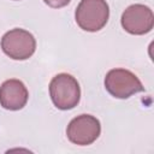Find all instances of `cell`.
<instances>
[{
  "label": "cell",
  "mask_w": 154,
  "mask_h": 154,
  "mask_svg": "<svg viewBox=\"0 0 154 154\" xmlns=\"http://www.w3.org/2000/svg\"><path fill=\"white\" fill-rule=\"evenodd\" d=\"M28 99L29 91L19 79H6L0 85V105L5 109L19 111L26 105Z\"/></svg>",
  "instance_id": "obj_7"
},
{
  "label": "cell",
  "mask_w": 154,
  "mask_h": 154,
  "mask_svg": "<svg viewBox=\"0 0 154 154\" xmlns=\"http://www.w3.org/2000/svg\"><path fill=\"white\" fill-rule=\"evenodd\" d=\"M1 49L13 60H26L36 51V40L28 30L14 28L1 37Z\"/></svg>",
  "instance_id": "obj_3"
},
{
  "label": "cell",
  "mask_w": 154,
  "mask_h": 154,
  "mask_svg": "<svg viewBox=\"0 0 154 154\" xmlns=\"http://www.w3.org/2000/svg\"><path fill=\"white\" fill-rule=\"evenodd\" d=\"M108 18L109 7L106 0H81L75 12L77 25L89 32L101 30L107 24Z\"/></svg>",
  "instance_id": "obj_2"
},
{
  "label": "cell",
  "mask_w": 154,
  "mask_h": 154,
  "mask_svg": "<svg viewBox=\"0 0 154 154\" xmlns=\"http://www.w3.org/2000/svg\"><path fill=\"white\" fill-rule=\"evenodd\" d=\"M106 90L116 99H129L144 90L138 77L126 69H112L105 77Z\"/></svg>",
  "instance_id": "obj_4"
},
{
  "label": "cell",
  "mask_w": 154,
  "mask_h": 154,
  "mask_svg": "<svg viewBox=\"0 0 154 154\" xmlns=\"http://www.w3.org/2000/svg\"><path fill=\"white\" fill-rule=\"evenodd\" d=\"M49 95L58 109H72L81 100V87L73 76L64 72L58 73L49 83Z\"/></svg>",
  "instance_id": "obj_1"
},
{
  "label": "cell",
  "mask_w": 154,
  "mask_h": 154,
  "mask_svg": "<svg viewBox=\"0 0 154 154\" xmlns=\"http://www.w3.org/2000/svg\"><path fill=\"white\" fill-rule=\"evenodd\" d=\"M101 134L100 120L91 114L75 117L66 128V136L70 142L77 146H89L94 143Z\"/></svg>",
  "instance_id": "obj_5"
},
{
  "label": "cell",
  "mask_w": 154,
  "mask_h": 154,
  "mask_svg": "<svg viewBox=\"0 0 154 154\" xmlns=\"http://www.w3.org/2000/svg\"><path fill=\"white\" fill-rule=\"evenodd\" d=\"M123 29L131 35H144L154 26V14L150 7L143 4L128 6L120 18Z\"/></svg>",
  "instance_id": "obj_6"
},
{
  "label": "cell",
  "mask_w": 154,
  "mask_h": 154,
  "mask_svg": "<svg viewBox=\"0 0 154 154\" xmlns=\"http://www.w3.org/2000/svg\"><path fill=\"white\" fill-rule=\"evenodd\" d=\"M46 5H48L49 7H53V8H60V7H64L66 6L71 0H43Z\"/></svg>",
  "instance_id": "obj_8"
}]
</instances>
